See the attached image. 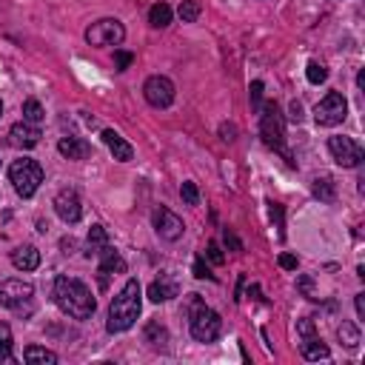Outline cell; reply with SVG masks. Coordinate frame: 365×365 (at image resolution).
<instances>
[{"mask_svg":"<svg viewBox=\"0 0 365 365\" xmlns=\"http://www.w3.org/2000/svg\"><path fill=\"white\" fill-rule=\"evenodd\" d=\"M54 302H57V309L63 314H69L72 320H88L98 309L88 286L75 280V277H57L54 280Z\"/></svg>","mask_w":365,"mask_h":365,"instance_id":"1","label":"cell"},{"mask_svg":"<svg viewBox=\"0 0 365 365\" xmlns=\"http://www.w3.org/2000/svg\"><path fill=\"white\" fill-rule=\"evenodd\" d=\"M140 306H143V291H140V283L137 280H129L123 288L117 291V297L111 300L109 306V334H123L129 331L137 317H140Z\"/></svg>","mask_w":365,"mask_h":365,"instance_id":"2","label":"cell"},{"mask_svg":"<svg viewBox=\"0 0 365 365\" xmlns=\"http://www.w3.org/2000/svg\"><path fill=\"white\" fill-rule=\"evenodd\" d=\"M189 317H192V337L197 343H215L223 334V320L217 311H211L200 294H189Z\"/></svg>","mask_w":365,"mask_h":365,"instance_id":"3","label":"cell"},{"mask_svg":"<svg viewBox=\"0 0 365 365\" xmlns=\"http://www.w3.org/2000/svg\"><path fill=\"white\" fill-rule=\"evenodd\" d=\"M260 137H263L265 146L283 151L286 160L294 166L291 155H288L286 146H283V137H286V120H283V114H280V106L274 103V100H268V103L260 106Z\"/></svg>","mask_w":365,"mask_h":365,"instance_id":"4","label":"cell"},{"mask_svg":"<svg viewBox=\"0 0 365 365\" xmlns=\"http://www.w3.org/2000/svg\"><path fill=\"white\" fill-rule=\"evenodd\" d=\"M9 180H12V186L20 197H35V192L43 182V169L32 157H20L9 166Z\"/></svg>","mask_w":365,"mask_h":365,"instance_id":"5","label":"cell"},{"mask_svg":"<svg viewBox=\"0 0 365 365\" xmlns=\"http://www.w3.org/2000/svg\"><path fill=\"white\" fill-rule=\"evenodd\" d=\"M126 40V29L117 17H103L86 29V43L88 46H120Z\"/></svg>","mask_w":365,"mask_h":365,"instance_id":"6","label":"cell"},{"mask_svg":"<svg viewBox=\"0 0 365 365\" xmlns=\"http://www.w3.org/2000/svg\"><path fill=\"white\" fill-rule=\"evenodd\" d=\"M348 114V100L343 91H328V95L314 106V120L317 126H340Z\"/></svg>","mask_w":365,"mask_h":365,"instance_id":"7","label":"cell"},{"mask_svg":"<svg viewBox=\"0 0 365 365\" xmlns=\"http://www.w3.org/2000/svg\"><path fill=\"white\" fill-rule=\"evenodd\" d=\"M328 151L343 169H357L365 160L362 146L357 140H351V137H328Z\"/></svg>","mask_w":365,"mask_h":365,"instance_id":"8","label":"cell"},{"mask_svg":"<svg viewBox=\"0 0 365 365\" xmlns=\"http://www.w3.org/2000/svg\"><path fill=\"white\" fill-rule=\"evenodd\" d=\"M35 297V286L26 280H6L0 283V306L3 309H15L17 314L23 311V302H32Z\"/></svg>","mask_w":365,"mask_h":365,"instance_id":"9","label":"cell"},{"mask_svg":"<svg viewBox=\"0 0 365 365\" xmlns=\"http://www.w3.org/2000/svg\"><path fill=\"white\" fill-rule=\"evenodd\" d=\"M143 98L148 106H155V109H169L174 103V83L163 75H155V77H148L143 83Z\"/></svg>","mask_w":365,"mask_h":365,"instance_id":"10","label":"cell"},{"mask_svg":"<svg viewBox=\"0 0 365 365\" xmlns=\"http://www.w3.org/2000/svg\"><path fill=\"white\" fill-rule=\"evenodd\" d=\"M54 211H57V217L63 220L66 226L80 223V217H83V203H80L77 192H75V189L57 192V197H54Z\"/></svg>","mask_w":365,"mask_h":365,"instance_id":"11","label":"cell"},{"mask_svg":"<svg viewBox=\"0 0 365 365\" xmlns=\"http://www.w3.org/2000/svg\"><path fill=\"white\" fill-rule=\"evenodd\" d=\"M155 231L166 240V242H174V240H180L182 237V231H186V223H182L174 211H169L166 205H160V208H155Z\"/></svg>","mask_w":365,"mask_h":365,"instance_id":"12","label":"cell"},{"mask_svg":"<svg viewBox=\"0 0 365 365\" xmlns=\"http://www.w3.org/2000/svg\"><path fill=\"white\" fill-rule=\"evenodd\" d=\"M40 137H43L40 129L35 123H26V120H20V123H15L9 129V143L15 148H35L40 143Z\"/></svg>","mask_w":365,"mask_h":365,"instance_id":"13","label":"cell"},{"mask_svg":"<svg viewBox=\"0 0 365 365\" xmlns=\"http://www.w3.org/2000/svg\"><path fill=\"white\" fill-rule=\"evenodd\" d=\"M100 268H98V274H100V286H106V277H109V274H126V260L123 257H120L111 246H106L100 254Z\"/></svg>","mask_w":365,"mask_h":365,"instance_id":"14","label":"cell"},{"mask_svg":"<svg viewBox=\"0 0 365 365\" xmlns=\"http://www.w3.org/2000/svg\"><path fill=\"white\" fill-rule=\"evenodd\" d=\"M103 143L109 146V151L114 155V160H120V163H129V160L134 157V148H132V143H126L123 137H120L117 132H111V129H106V132H103Z\"/></svg>","mask_w":365,"mask_h":365,"instance_id":"15","label":"cell"},{"mask_svg":"<svg viewBox=\"0 0 365 365\" xmlns=\"http://www.w3.org/2000/svg\"><path fill=\"white\" fill-rule=\"evenodd\" d=\"M57 151L63 155L66 160H86L91 155V146L83 137H63L57 143Z\"/></svg>","mask_w":365,"mask_h":365,"instance_id":"16","label":"cell"},{"mask_svg":"<svg viewBox=\"0 0 365 365\" xmlns=\"http://www.w3.org/2000/svg\"><path fill=\"white\" fill-rule=\"evenodd\" d=\"M12 265L17 271H35L40 265V251L35 246H17L12 251Z\"/></svg>","mask_w":365,"mask_h":365,"instance_id":"17","label":"cell"},{"mask_svg":"<svg viewBox=\"0 0 365 365\" xmlns=\"http://www.w3.org/2000/svg\"><path fill=\"white\" fill-rule=\"evenodd\" d=\"M177 294H180L177 283L171 277H166V274H160V280H155V283L148 286V300L151 302H166V300H171Z\"/></svg>","mask_w":365,"mask_h":365,"instance_id":"18","label":"cell"},{"mask_svg":"<svg viewBox=\"0 0 365 365\" xmlns=\"http://www.w3.org/2000/svg\"><path fill=\"white\" fill-rule=\"evenodd\" d=\"M109 246V234L103 226H91L88 237H86V257H98L103 249Z\"/></svg>","mask_w":365,"mask_h":365,"instance_id":"19","label":"cell"},{"mask_svg":"<svg viewBox=\"0 0 365 365\" xmlns=\"http://www.w3.org/2000/svg\"><path fill=\"white\" fill-rule=\"evenodd\" d=\"M300 351H302V357L311 359V362H317V359H328V357H331L328 345H325L320 337H309V340H302Z\"/></svg>","mask_w":365,"mask_h":365,"instance_id":"20","label":"cell"},{"mask_svg":"<svg viewBox=\"0 0 365 365\" xmlns=\"http://www.w3.org/2000/svg\"><path fill=\"white\" fill-rule=\"evenodd\" d=\"M23 359H26L29 365H54V362H57V354L49 351V348H40V345H29V348L23 351Z\"/></svg>","mask_w":365,"mask_h":365,"instance_id":"21","label":"cell"},{"mask_svg":"<svg viewBox=\"0 0 365 365\" xmlns=\"http://www.w3.org/2000/svg\"><path fill=\"white\" fill-rule=\"evenodd\" d=\"M146 340L155 345V348H166V343H169V331L157 323V320H151L148 325H146Z\"/></svg>","mask_w":365,"mask_h":365,"instance_id":"22","label":"cell"},{"mask_svg":"<svg viewBox=\"0 0 365 365\" xmlns=\"http://www.w3.org/2000/svg\"><path fill=\"white\" fill-rule=\"evenodd\" d=\"M148 23L155 29H166L171 23V6L169 3H155L151 12H148Z\"/></svg>","mask_w":365,"mask_h":365,"instance_id":"23","label":"cell"},{"mask_svg":"<svg viewBox=\"0 0 365 365\" xmlns=\"http://www.w3.org/2000/svg\"><path fill=\"white\" fill-rule=\"evenodd\" d=\"M0 362L15 365V354H12V328L6 323H0Z\"/></svg>","mask_w":365,"mask_h":365,"instance_id":"24","label":"cell"},{"mask_svg":"<svg viewBox=\"0 0 365 365\" xmlns=\"http://www.w3.org/2000/svg\"><path fill=\"white\" fill-rule=\"evenodd\" d=\"M337 337L343 340V345H345V348H351V351H354V348L359 345V328H357L354 323H343V325L337 328Z\"/></svg>","mask_w":365,"mask_h":365,"instance_id":"25","label":"cell"},{"mask_svg":"<svg viewBox=\"0 0 365 365\" xmlns=\"http://www.w3.org/2000/svg\"><path fill=\"white\" fill-rule=\"evenodd\" d=\"M43 106L35 100V98H29L26 103H23V120H26V123H35V126H40L43 123Z\"/></svg>","mask_w":365,"mask_h":365,"instance_id":"26","label":"cell"},{"mask_svg":"<svg viewBox=\"0 0 365 365\" xmlns=\"http://www.w3.org/2000/svg\"><path fill=\"white\" fill-rule=\"evenodd\" d=\"M314 194H317L320 200L331 203L334 194H337V192H334V180H331V177H317V180H314Z\"/></svg>","mask_w":365,"mask_h":365,"instance_id":"27","label":"cell"},{"mask_svg":"<svg viewBox=\"0 0 365 365\" xmlns=\"http://www.w3.org/2000/svg\"><path fill=\"white\" fill-rule=\"evenodd\" d=\"M200 17V3L197 0H182L180 3V20L182 23H194Z\"/></svg>","mask_w":365,"mask_h":365,"instance_id":"28","label":"cell"},{"mask_svg":"<svg viewBox=\"0 0 365 365\" xmlns=\"http://www.w3.org/2000/svg\"><path fill=\"white\" fill-rule=\"evenodd\" d=\"M306 77H309V83H311V86H320V83H325L328 69H325L323 63H317V60H311L309 69H306Z\"/></svg>","mask_w":365,"mask_h":365,"instance_id":"29","label":"cell"},{"mask_svg":"<svg viewBox=\"0 0 365 365\" xmlns=\"http://www.w3.org/2000/svg\"><path fill=\"white\" fill-rule=\"evenodd\" d=\"M180 194H182V200H186V205H197V203H200V192H197L194 182H182Z\"/></svg>","mask_w":365,"mask_h":365,"instance_id":"30","label":"cell"},{"mask_svg":"<svg viewBox=\"0 0 365 365\" xmlns=\"http://www.w3.org/2000/svg\"><path fill=\"white\" fill-rule=\"evenodd\" d=\"M297 331L302 334V337H317V328H314V320H309V317H302L300 323H297Z\"/></svg>","mask_w":365,"mask_h":365,"instance_id":"31","label":"cell"},{"mask_svg":"<svg viewBox=\"0 0 365 365\" xmlns=\"http://www.w3.org/2000/svg\"><path fill=\"white\" fill-rule=\"evenodd\" d=\"M205 254H208V260L215 263V265H223V263H226V257H223V251H220V246H217V242H208Z\"/></svg>","mask_w":365,"mask_h":365,"instance_id":"32","label":"cell"},{"mask_svg":"<svg viewBox=\"0 0 365 365\" xmlns=\"http://www.w3.org/2000/svg\"><path fill=\"white\" fill-rule=\"evenodd\" d=\"M249 95H251V106L260 109V100H263V80H254V83H251Z\"/></svg>","mask_w":365,"mask_h":365,"instance_id":"33","label":"cell"},{"mask_svg":"<svg viewBox=\"0 0 365 365\" xmlns=\"http://www.w3.org/2000/svg\"><path fill=\"white\" fill-rule=\"evenodd\" d=\"M132 60H134V57H132L129 52H117V54H114V63H117V69H120V72L129 69V66H132Z\"/></svg>","mask_w":365,"mask_h":365,"instance_id":"34","label":"cell"},{"mask_svg":"<svg viewBox=\"0 0 365 365\" xmlns=\"http://www.w3.org/2000/svg\"><path fill=\"white\" fill-rule=\"evenodd\" d=\"M194 277H197V280H205V277H208V280H215V277H211V271L205 268V263H203V260H197V263H194Z\"/></svg>","mask_w":365,"mask_h":365,"instance_id":"35","label":"cell"},{"mask_svg":"<svg viewBox=\"0 0 365 365\" xmlns=\"http://www.w3.org/2000/svg\"><path fill=\"white\" fill-rule=\"evenodd\" d=\"M223 237H226V246H228V249H234V251H242V242L234 237V231H228V228H226V231H223Z\"/></svg>","mask_w":365,"mask_h":365,"instance_id":"36","label":"cell"},{"mask_svg":"<svg viewBox=\"0 0 365 365\" xmlns=\"http://www.w3.org/2000/svg\"><path fill=\"white\" fill-rule=\"evenodd\" d=\"M288 117L294 120V123H300V120H302V103H300V100H291V106H288Z\"/></svg>","mask_w":365,"mask_h":365,"instance_id":"37","label":"cell"},{"mask_svg":"<svg viewBox=\"0 0 365 365\" xmlns=\"http://www.w3.org/2000/svg\"><path fill=\"white\" fill-rule=\"evenodd\" d=\"M271 217L277 220V228H280V237H283V205H277V203H271Z\"/></svg>","mask_w":365,"mask_h":365,"instance_id":"38","label":"cell"},{"mask_svg":"<svg viewBox=\"0 0 365 365\" xmlns=\"http://www.w3.org/2000/svg\"><path fill=\"white\" fill-rule=\"evenodd\" d=\"M280 268L294 271V268H297V257H294V254H280Z\"/></svg>","mask_w":365,"mask_h":365,"instance_id":"39","label":"cell"},{"mask_svg":"<svg viewBox=\"0 0 365 365\" xmlns=\"http://www.w3.org/2000/svg\"><path fill=\"white\" fill-rule=\"evenodd\" d=\"M354 306H357V317L365 320V294H357V297H354Z\"/></svg>","mask_w":365,"mask_h":365,"instance_id":"40","label":"cell"},{"mask_svg":"<svg viewBox=\"0 0 365 365\" xmlns=\"http://www.w3.org/2000/svg\"><path fill=\"white\" fill-rule=\"evenodd\" d=\"M220 134H223V140H226V143H231V140H234V134H237V129H234V126H220Z\"/></svg>","mask_w":365,"mask_h":365,"instance_id":"41","label":"cell"},{"mask_svg":"<svg viewBox=\"0 0 365 365\" xmlns=\"http://www.w3.org/2000/svg\"><path fill=\"white\" fill-rule=\"evenodd\" d=\"M357 86H359V88H365V72H359V75H357Z\"/></svg>","mask_w":365,"mask_h":365,"instance_id":"42","label":"cell"},{"mask_svg":"<svg viewBox=\"0 0 365 365\" xmlns=\"http://www.w3.org/2000/svg\"><path fill=\"white\" fill-rule=\"evenodd\" d=\"M0 117H3V100H0Z\"/></svg>","mask_w":365,"mask_h":365,"instance_id":"43","label":"cell"}]
</instances>
